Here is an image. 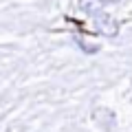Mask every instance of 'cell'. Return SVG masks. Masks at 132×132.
I'll list each match as a JSON object with an SVG mask.
<instances>
[{
  "label": "cell",
  "instance_id": "1",
  "mask_svg": "<svg viewBox=\"0 0 132 132\" xmlns=\"http://www.w3.org/2000/svg\"><path fill=\"white\" fill-rule=\"evenodd\" d=\"M93 24H95V31L106 35V38H117L119 35V22L112 18L110 13H97L93 15Z\"/></svg>",
  "mask_w": 132,
  "mask_h": 132
},
{
  "label": "cell",
  "instance_id": "4",
  "mask_svg": "<svg viewBox=\"0 0 132 132\" xmlns=\"http://www.w3.org/2000/svg\"><path fill=\"white\" fill-rule=\"evenodd\" d=\"M75 42L81 46V51H84V53H97L99 51V44H86L81 38H75Z\"/></svg>",
  "mask_w": 132,
  "mask_h": 132
},
{
  "label": "cell",
  "instance_id": "3",
  "mask_svg": "<svg viewBox=\"0 0 132 132\" xmlns=\"http://www.w3.org/2000/svg\"><path fill=\"white\" fill-rule=\"evenodd\" d=\"M104 5L106 0H77V7H79L81 13L86 15H97L104 11Z\"/></svg>",
  "mask_w": 132,
  "mask_h": 132
},
{
  "label": "cell",
  "instance_id": "5",
  "mask_svg": "<svg viewBox=\"0 0 132 132\" xmlns=\"http://www.w3.org/2000/svg\"><path fill=\"white\" fill-rule=\"evenodd\" d=\"M121 0H106V5H119Z\"/></svg>",
  "mask_w": 132,
  "mask_h": 132
},
{
  "label": "cell",
  "instance_id": "2",
  "mask_svg": "<svg viewBox=\"0 0 132 132\" xmlns=\"http://www.w3.org/2000/svg\"><path fill=\"white\" fill-rule=\"evenodd\" d=\"M93 119H95V123H97L101 130H106V132L114 130V126H117V114L110 108H106V106H95L93 108Z\"/></svg>",
  "mask_w": 132,
  "mask_h": 132
}]
</instances>
